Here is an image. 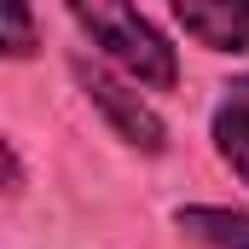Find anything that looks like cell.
I'll use <instances>...</instances> for the list:
<instances>
[{
	"mask_svg": "<svg viewBox=\"0 0 249 249\" xmlns=\"http://www.w3.org/2000/svg\"><path fill=\"white\" fill-rule=\"evenodd\" d=\"M0 53L12 64H23V58L41 53V29H35V12L29 6H6L0 12Z\"/></svg>",
	"mask_w": 249,
	"mask_h": 249,
	"instance_id": "cell-6",
	"label": "cell"
},
{
	"mask_svg": "<svg viewBox=\"0 0 249 249\" xmlns=\"http://www.w3.org/2000/svg\"><path fill=\"white\" fill-rule=\"evenodd\" d=\"M209 145H214V157L232 168V180L249 186V70L220 87V99H214V110H209Z\"/></svg>",
	"mask_w": 249,
	"mask_h": 249,
	"instance_id": "cell-4",
	"label": "cell"
},
{
	"mask_svg": "<svg viewBox=\"0 0 249 249\" xmlns=\"http://www.w3.org/2000/svg\"><path fill=\"white\" fill-rule=\"evenodd\" d=\"M64 18L81 29V41L93 47V58H105L139 93H174L180 87V47L139 6H122V0H93L87 6V0H75Z\"/></svg>",
	"mask_w": 249,
	"mask_h": 249,
	"instance_id": "cell-1",
	"label": "cell"
},
{
	"mask_svg": "<svg viewBox=\"0 0 249 249\" xmlns=\"http://www.w3.org/2000/svg\"><path fill=\"white\" fill-rule=\"evenodd\" d=\"M0 157H6V197L18 203V197H23V157H18V139H0Z\"/></svg>",
	"mask_w": 249,
	"mask_h": 249,
	"instance_id": "cell-7",
	"label": "cell"
},
{
	"mask_svg": "<svg viewBox=\"0 0 249 249\" xmlns=\"http://www.w3.org/2000/svg\"><path fill=\"white\" fill-rule=\"evenodd\" d=\"M174 232L191 238L197 249H249V209L232 203H180Z\"/></svg>",
	"mask_w": 249,
	"mask_h": 249,
	"instance_id": "cell-5",
	"label": "cell"
},
{
	"mask_svg": "<svg viewBox=\"0 0 249 249\" xmlns=\"http://www.w3.org/2000/svg\"><path fill=\"white\" fill-rule=\"evenodd\" d=\"M174 29L203 53H249V0H180Z\"/></svg>",
	"mask_w": 249,
	"mask_h": 249,
	"instance_id": "cell-3",
	"label": "cell"
},
{
	"mask_svg": "<svg viewBox=\"0 0 249 249\" xmlns=\"http://www.w3.org/2000/svg\"><path fill=\"white\" fill-rule=\"evenodd\" d=\"M70 81L81 87L87 110L110 127V139H122L127 151H139V157H162V151H168V122H162V110H157L133 81H122L105 58L75 53V58H70Z\"/></svg>",
	"mask_w": 249,
	"mask_h": 249,
	"instance_id": "cell-2",
	"label": "cell"
}]
</instances>
